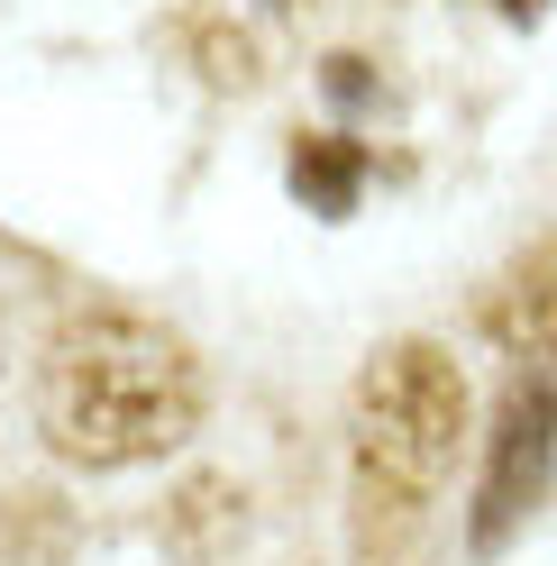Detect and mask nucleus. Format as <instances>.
Instances as JSON below:
<instances>
[{"mask_svg": "<svg viewBox=\"0 0 557 566\" xmlns=\"http://www.w3.org/2000/svg\"><path fill=\"white\" fill-rule=\"evenodd\" d=\"M201 420V357L137 311H83L46 338L38 366V430L64 467H147L183 448Z\"/></svg>", "mask_w": 557, "mask_h": 566, "instance_id": "f257e3e1", "label": "nucleus"}, {"mask_svg": "<svg viewBox=\"0 0 557 566\" xmlns=\"http://www.w3.org/2000/svg\"><path fill=\"white\" fill-rule=\"evenodd\" d=\"M466 448V375L439 338H393L385 357L357 375L347 402V467H357V503L375 512H421L448 484Z\"/></svg>", "mask_w": 557, "mask_h": 566, "instance_id": "f03ea898", "label": "nucleus"}, {"mask_svg": "<svg viewBox=\"0 0 557 566\" xmlns=\"http://www.w3.org/2000/svg\"><path fill=\"white\" fill-rule=\"evenodd\" d=\"M557 475V384H512V402L484 448V493H475V548H503L512 521L548 493Z\"/></svg>", "mask_w": 557, "mask_h": 566, "instance_id": "7ed1b4c3", "label": "nucleus"}, {"mask_svg": "<svg viewBox=\"0 0 557 566\" xmlns=\"http://www.w3.org/2000/svg\"><path fill=\"white\" fill-rule=\"evenodd\" d=\"M165 539L183 548V557L229 548V539H238V484H229V475H192V484L165 503Z\"/></svg>", "mask_w": 557, "mask_h": 566, "instance_id": "20e7f679", "label": "nucleus"}, {"mask_svg": "<svg viewBox=\"0 0 557 566\" xmlns=\"http://www.w3.org/2000/svg\"><path fill=\"white\" fill-rule=\"evenodd\" d=\"M357 184H366V156L347 147V137H302V156H293V192L311 210H357Z\"/></svg>", "mask_w": 557, "mask_h": 566, "instance_id": "39448f33", "label": "nucleus"}]
</instances>
